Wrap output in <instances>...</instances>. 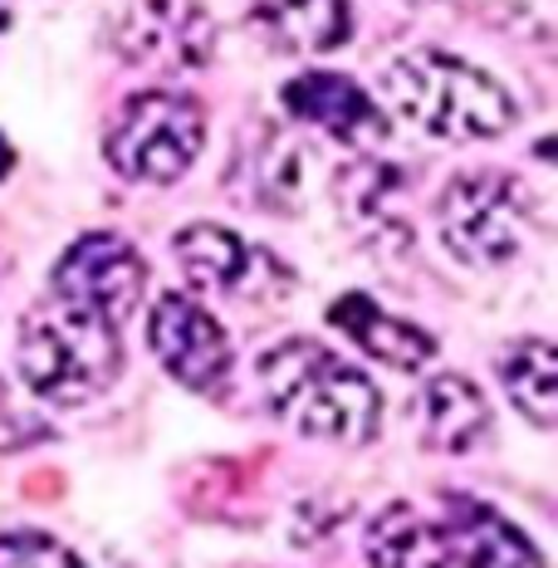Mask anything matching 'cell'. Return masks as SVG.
<instances>
[{
    "label": "cell",
    "instance_id": "d6986e66",
    "mask_svg": "<svg viewBox=\"0 0 558 568\" xmlns=\"http://www.w3.org/2000/svg\"><path fill=\"white\" fill-rule=\"evenodd\" d=\"M0 568H89V564L50 535L16 529V535H0Z\"/></svg>",
    "mask_w": 558,
    "mask_h": 568
},
{
    "label": "cell",
    "instance_id": "8992f818",
    "mask_svg": "<svg viewBox=\"0 0 558 568\" xmlns=\"http://www.w3.org/2000/svg\"><path fill=\"white\" fill-rule=\"evenodd\" d=\"M142 290H148V265H142V255L133 251V241H123V235H113V231L79 235L50 270L54 300L79 304V310L109 318V324H123V318L138 310Z\"/></svg>",
    "mask_w": 558,
    "mask_h": 568
},
{
    "label": "cell",
    "instance_id": "2e32d148",
    "mask_svg": "<svg viewBox=\"0 0 558 568\" xmlns=\"http://www.w3.org/2000/svg\"><path fill=\"white\" fill-rule=\"evenodd\" d=\"M500 383L525 417L549 432L558 422V353L549 338H515L500 353Z\"/></svg>",
    "mask_w": 558,
    "mask_h": 568
},
{
    "label": "cell",
    "instance_id": "4fadbf2b",
    "mask_svg": "<svg viewBox=\"0 0 558 568\" xmlns=\"http://www.w3.org/2000/svg\"><path fill=\"white\" fill-rule=\"evenodd\" d=\"M442 529L450 544V564L460 568H544L525 529H515L500 510H490L480 500H456L442 519Z\"/></svg>",
    "mask_w": 558,
    "mask_h": 568
},
{
    "label": "cell",
    "instance_id": "8fae6325",
    "mask_svg": "<svg viewBox=\"0 0 558 568\" xmlns=\"http://www.w3.org/2000/svg\"><path fill=\"white\" fill-rule=\"evenodd\" d=\"M328 324H334L343 338L358 343L373 363H387V368H397V373H417L422 363L436 358V338L426 334L422 324H412V318L387 314L373 294H358V290L338 294V300L328 304Z\"/></svg>",
    "mask_w": 558,
    "mask_h": 568
},
{
    "label": "cell",
    "instance_id": "9a60e30c",
    "mask_svg": "<svg viewBox=\"0 0 558 568\" xmlns=\"http://www.w3.org/2000/svg\"><path fill=\"white\" fill-rule=\"evenodd\" d=\"M363 549L373 568H450L446 529L412 505H387L383 515H373Z\"/></svg>",
    "mask_w": 558,
    "mask_h": 568
},
{
    "label": "cell",
    "instance_id": "44dd1931",
    "mask_svg": "<svg viewBox=\"0 0 558 568\" xmlns=\"http://www.w3.org/2000/svg\"><path fill=\"white\" fill-rule=\"evenodd\" d=\"M10 16H16V0H0V34L10 30Z\"/></svg>",
    "mask_w": 558,
    "mask_h": 568
},
{
    "label": "cell",
    "instance_id": "7c38bea8",
    "mask_svg": "<svg viewBox=\"0 0 558 568\" xmlns=\"http://www.w3.org/2000/svg\"><path fill=\"white\" fill-rule=\"evenodd\" d=\"M255 34L280 54H328L353 40L348 0H251Z\"/></svg>",
    "mask_w": 558,
    "mask_h": 568
},
{
    "label": "cell",
    "instance_id": "52a82bcc",
    "mask_svg": "<svg viewBox=\"0 0 558 568\" xmlns=\"http://www.w3.org/2000/svg\"><path fill=\"white\" fill-rule=\"evenodd\" d=\"M211 44L216 26L196 0H133L113 20V50L138 69H162V74L201 69L211 59Z\"/></svg>",
    "mask_w": 558,
    "mask_h": 568
},
{
    "label": "cell",
    "instance_id": "e0dca14e",
    "mask_svg": "<svg viewBox=\"0 0 558 568\" xmlns=\"http://www.w3.org/2000/svg\"><path fill=\"white\" fill-rule=\"evenodd\" d=\"M397 186H402V176L392 172L387 162H348V168L338 172L334 192H338L343 216L358 231H367V226H397V216H392Z\"/></svg>",
    "mask_w": 558,
    "mask_h": 568
},
{
    "label": "cell",
    "instance_id": "ffe728a7",
    "mask_svg": "<svg viewBox=\"0 0 558 568\" xmlns=\"http://www.w3.org/2000/svg\"><path fill=\"white\" fill-rule=\"evenodd\" d=\"M10 168H16V148H10L6 133H0V176H10Z\"/></svg>",
    "mask_w": 558,
    "mask_h": 568
},
{
    "label": "cell",
    "instance_id": "7a4b0ae2",
    "mask_svg": "<svg viewBox=\"0 0 558 568\" xmlns=\"http://www.w3.org/2000/svg\"><path fill=\"white\" fill-rule=\"evenodd\" d=\"M383 103L402 123L442 142H480L515 128L519 103L495 74L470 59L417 44L383 69Z\"/></svg>",
    "mask_w": 558,
    "mask_h": 568
},
{
    "label": "cell",
    "instance_id": "6da1fadb",
    "mask_svg": "<svg viewBox=\"0 0 558 568\" xmlns=\"http://www.w3.org/2000/svg\"><path fill=\"white\" fill-rule=\"evenodd\" d=\"M260 393L284 426L314 442L363 446L377 436L383 397L373 377L314 338H290L260 358Z\"/></svg>",
    "mask_w": 558,
    "mask_h": 568
},
{
    "label": "cell",
    "instance_id": "5b68a950",
    "mask_svg": "<svg viewBox=\"0 0 558 568\" xmlns=\"http://www.w3.org/2000/svg\"><path fill=\"white\" fill-rule=\"evenodd\" d=\"M529 216H534L529 192L509 172H495V168L450 176L446 192L436 196L442 245L460 265H475V270H495L525 251Z\"/></svg>",
    "mask_w": 558,
    "mask_h": 568
},
{
    "label": "cell",
    "instance_id": "30bf717a",
    "mask_svg": "<svg viewBox=\"0 0 558 568\" xmlns=\"http://www.w3.org/2000/svg\"><path fill=\"white\" fill-rule=\"evenodd\" d=\"M280 103L294 123L318 128V133L348 142V148H373L392 133L383 103L373 93H363L348 74H328V69H314V74H300L280 89Z\"/></svg>",
    "mask_w": 558,
    "mask_h": 568
},
{
    "label": "cell",
    "instance_id": "3957f363",
    "mask_svg": "<svg viewBox=\"0 0 558 568\" xmlns=\"http://www.w3.org/2000/svg\"><path fill=\"white\" fill-rule=\"evenodd\" d=\"M16 368L26 387L50 407H84L103 397L123 373V338L118 324L79 310V304L50 300L20 318Z\"/></svg>",
    "mask_w": 558,
    "mask_h": 568
},
{
    "label": "cell",
    "instance_id": "5bb4252c",
    "mask_svg": "<svg viewBox=\"0 0 558 568\" xmlns=\"http://www.w3.org/2000/svg\"><path fill=\"white\" fill-rule=\"evenodd\" d=\"M422 436L432 452H475L490 436V402L460 373H442L422 387Z\"/></svg>",
    "mask_w": 558,
    "mask_h": 568
},
{
    "label": "cell",
    "instance_id": "7402d4cb",
    "mask_svg": "<svg viewBox=\"0 0 558 568\" xmlns=\"http://www.w3.org/2000/svg\"><path fill=\"white\" fill-rule=\"evenodd\" d=\"M417 6H446V0H417Z\"/></svg>",
    "mask_w": 558,
    "mask_h": 568
},
{
    "label": "cell",
    "instance_id": "9c48e42d",
    "mask_svg": "<svg viewBox=\"0 0 558 568\" xmlns=\"http://www.w3.org/2000/svg\"><path fill=\"white\" fill-rule=\"evenodd\" d=\"M176 265L196 290L231 294V300H265V294L290 290V270L265 245L241 241L216 221H196V226L176 231Z\"/></svg>",
    "mask_w": 558,
    "mask_h": 568
},
{
    "label": "cell",
    "instance_id": "277c9868",
    "mask_svg": "<svg viewBox=\"0 0 558 568\" xmlns=\"http://www.w3.org/2000/svg\"><path fill=\"white\" fill-rule=\"evenodd\" d=\"M206 148V113L182 89H142L113 113L103 152L128 182L168 186Z\"/></svg>",
    "mask_w": 558,
    "mask_h": 568
},
{
    "label": "cell",
    "instance_id": "ac0fdd59",
    "mask_svg": "<svg viewBox=\"0 0 558 568\" xmlns=\"http://www.w3.org/2000/svg\"><path fill=\"white\" fill-rule=\"evenodd\" d=\"M300 162H304V152L294 148V142H270V152L255 168V196L265 201V211H284V201H294Z\"/></svg>",
    "mask_w": 558,
    "mask_h": 568
},
{
    "label": "cell",
    "instance_id": "ba28073f",
    "mask_svg": "<svg viewBox=\"0 0 558 568\" xmlns=\"http://www.w3.org/2000/svg\"><path fill=\"white\" fill-rule=\"evenodd\" d=\"M148 343L158 363L182 387L216 397L231 377V338H225L221 318L192 294H162L148 314Z\"/></svg>",
    "mask_w": 558,
    "mask_h": 568
}]
</instances>
